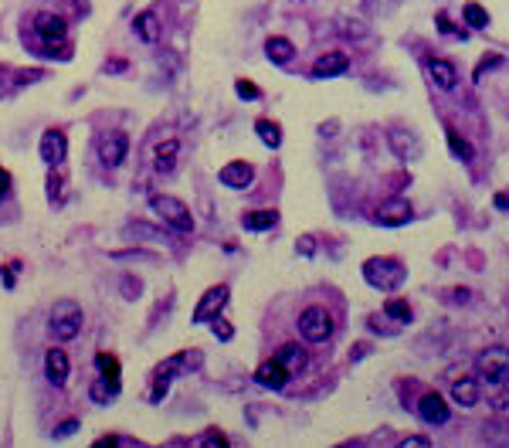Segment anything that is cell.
Wrapping results in <instances>:
<instances>
[{
  "mask_svg": "<svg viewBox=\"0 0 509 448\" xmlns=\"http://www.w3.org/2000/svg\"><path fill=\"white\" fill-rule=\"evenodd\" d=\"M275 360H279L282 367H288V370L295 374V370H299V367L306 363V354H302V350H299L295 343H286V346H282V350L275 354Z\"/></svg>",
  "mask_w": 509,
  "mask_h": 448,
  "instance_id": "cell-26",
  "label": "cell"
},
{
  "mask_svg": "<svg viewBox=\"0 0 509 448\" xmlns=\"http://www.w3.org/2000/svg\"><path fill=\"white\" fill-rule=\"evenodd\" d=\"M34 31L41 34V41L51 48V55H55V45H62L68 38V24L62 14H51V10H41L38 18H34Z\"/></svg>",
  "mask_w": 509,
  "mask_h": 448,
  "instance_id": "cell-6",
  "label": "cell"
},
{
  "mask_svg": "<svg viewBox=\"0 0 509 448\" xmlns=\"http://www.w3.org/2000/svg\"><path fill=\"white\" fill-rule=\"evenodd\" d=\"M299 333L306 336L309 343H326L333 336V316L323 306H309L306 313L299 316Z\"/></svg>",
  "mask_w": 509,
  "mask_h": 448,
  "instance_id": "cell-4",
  "label": "cell"
},
{
  "mask_svg": "<svg viewBox=\"0 0 509 448\" xmlns=\"http://www.w3.org/2000/svg\"><path fill=\"white\" fill-rule=\"evenodd\" d=\"M387 143H391V150L398 153V160H421L424 153V143L418 139V133H411V130H404V126H394L391 133H387Z\"/></svg>",
  "mask_w": 509,
  "mask_h": 448,
  "instance_id": "cell-8",
  "label": "cell"
},
{
  "mask_svg": "<svg viewBox=\"0 0 509 448\" xmlns=\"http://www.w3.org/2000/svg\"><path fill=\"white\" fill-rule=\"evenodd\" d=\"M363 279L380 292H394L407 279V269L400 265L398 258H367L363 262Z\"/></svg>",
  "mask_w": 509,
  "mask_h": 448,
  "instance_id": "cell-1",
  "label": "cell"
},
{
  "mask_svg": "<svg viewBox=\"0 0 509 448\" xmlns=\"http://www.w3.org/2000/svg\"><path fill=\"white\" fill-rule=\"evenodd\" d=\"M288 377H292V370L282 367L279 360H265V363L255 370V381L262 384V387H272V391H282L288 384Z\"/></svg>",
  "mask_w": 509,
  "mask_h": 448,
  "instance_id": "cell-14",
  "label": "cell"
},
{
  "mask_svg": "<svg viewBox=\"0 0 509 448\" xmlns=\"http://www.w3.org/2000/svg\"><path fill=\"white\" fill-rule=\"evenodd\" d=\"M428 445H431V438H424V435H407L400 442V448H428Z\"/></svg>",
  "mask_w": 509,
  "mask_h": 448,
  "instance_id": "cell-36",
  "label": "cell"
},
{
  "mask_svg": "<svg viewBox=\"0 0 509 448\" xmlns=\"http://www.w3.org/2000/svg\"><path fill=\"white\" fill-rule=\"evenodd\" d=\"M89 394H92V401H99V404H102V401H109V394H116V391L109 387V381H102V377H99V381L92 384V391H89Z\"/></svg>",
  "mask_w": 509,
  "mask_h": 448,
  "instance_id": "cell-33",
  "label": "cell"
},
{
  "mask_svg": "<svg viewBox=\"0 0 509 448\" xmlns=\"http://www.w3.org/2000/svg\"><path fill=\"white\" fill-rule=\"evenodd\" d=\"M45 377L55 384V387H65L68 384V354L65 350L51 346L45 354Z\"/></svg>",
  "mask_w": 509,
  "mask_h": 448,
  "instance_id": "cell-15",
  "label": "cell"
},
{
  "mask_svg": "<svg viewBox=\"0 0 509 448\" xmlns=\"http://www.w3.org/2000/svg\"><path fill=\"white\" fill-rule=\"evenodd\" d=\"M377 224H384V227H400V224L411 221V204L404 201V197H394V201H384L377 207Z\"/></svg>",
  "mask_w": 509,
  "mask_h": 448,
  "instance_id": "cell-12",
  "label": "cell"
},
{
  "mask_svg": "<svg viewBox=\"0 0 509 448\" xmlns=\"http://www.w3.org/2000/svg\"><path fill=\"white\" fill-rule=\"evenodd\" d=\"M214 336H221V340H231V336H235V330H231L224 319H214Z\"/></svg>",
  "mask_w": 509,
  "mask_h": 448,
  "instance_id": "cell-38",
  "label": "cell"
},
{
  "mask_svg": "<svg viewBox=\"0 0 509 448\" xmlns=\"http://www.w3.org/2000/svg\"><path fill=\"white\" fill-rule=\"evenodd\" d=\"M265 51H268V58L275 62V65H286L288 58H292V41L288 38H268V45H265Z\"/></svg>",
  "mask_w": 509,
  "mask_h": 448,
  "instance_id": "cell-24",
  "label": "cell"
},
{
  "mask_svg": "<svg viewBox=\"0 0 509 448\" xmlns=\"http://www.w3.org/2000/svg\"><path fill=\"white\" fill-rule=\"evenodd\" d=\"M398 4L400 0H363V10H367L370 18H380V14H391Z\"/></svg>",
  "mask_w": 509,
  "mask_h": 448,
  "instance_id": "cell-30",
  "label": "cell"
},
{
  "mask_svg": "<svg viewBox=\"0 0 509 448\" xmlns=\"http://www.w3.org/2000/svg\"><path fill=\"white\" fill-rule=\"evenodd\" d=\"M228 295H231V289H228V286H214V289L204 292V295H200V302H197V309H194V323H214V319H218V313L228 306Z\"/></svg>",
  "mask_w": 509,
  "mask_h": 448,
  "instance_id": "cell-9",
  "label": "cell"
},
{
  "mask_svg": "<svg viewBox=\"0 0 509 448\" xmlns=\"http://www.w3.org/2000/svg\"><path fill=\"white\" fill-rule=\"evenodd\" d=\"M499 62H503V58H486V62H482V65L475 68V78H482V75H486L489 68H492V65H499Z\"/></svg>",
  "mask_w": 509,
  "mask_h": 448,
  "instance_id": "cell-40",
  "label": "cell"
},
{
  "mask_svg": "<svg viewBox=\"0 0 509 448\" xmlns=\"http://www.w3.org/2000/svg\"><path fill=\"white\" fill-rule=\"evenodd\" d=\"M452 401L462 404V407L479 404V381H475V377H462V381H455L452 384Z\"/></svg>",
  "mask_w": 509,
  "mask_h": 448,
  "instance_id": "cell-21",
  "label": "cell"
},
{
  "mask_svg": "<svg viewBox=\"0 0 509 448\" xmlns=\"http://www.w3.org/2000/svg\"><path fill=\"white\" fill-rule=\"evenodd\" d=\"M275 221H279L275 211H248L242 218V224L248 231H268V227H275Z\"/></svg>",
  "mask_w": 509,
  "mask_h": 448,
  "instance_id": "cell-22",
  "label": "cell"
},
{
  "mask_svg": "<svg viewBox=\"0 0 509 448\" xmlns=\"http://www.w3.org/2000/svg\"><path fill=\"white\" fill-rule=\"evenodd\" d=\"M106 68H109V71H126V62H109Z\"/></svg>",
  "mask_w": 509,
  "mask_h": 448,
  "instance_id": "cell-43",
  "label": "cell"
},
{
  "mask_svg": "<svg viewBox=\"0 0 509 448\" xmlns=\"http://www.w3.org/2000/svg\"><path fill=\"white\" fill-rule=\"evenodd\" d=\"M187 357L190 354H177V357H170L160 370H156V381H153V401H160L163 394H167V387H170V381H174V374H177L180 367L187 363Z\"/></svg>",
  "mask_w": 509,
  "mask_h": 448,
  "instance_id": "cell-18",
  "label": "cell"
},
{
  "mask_svg": "<svg viewBox=\"0 0 509 448\" xmlns=\"http://www.w3.org/2000/svg\"><path fill=\"white\" fill-rule=\"evenodd\" d=\"M177 157H180V139H177V136H170V139H163V143L156 146L153 167L160 170V174H174V167H177Z\"/></svg>",
  "mask_w": 509,
  "mask_h": 448,
  "instance_id": "cell-19",
  "label": "cell"
},
{
  "mask_svg": "<svg viewBox=\"0 0 509 448\" xmlns=\"http://www.w3.org/2000/svg\"><path fill=\"white\" fill-rule=\"evenodd\" d=\"M95 367H99L102 381H109L112 391H119V360L112 357V354H99L95 357Z\"/></svg>",
  "mask_w": 509,
  "mask_h": 448,
  "instance_id": "cell-23",
  "label": "cell"
},
{
  "mask_svg": "<svg viewBox=\"0 0 509 448\" xmlns=\"http://www.w3.org/2000/svg\"><path fill=\"white\" fill-rule=\"evenodd\" d=\"M38 153H41V160H45L48 167H58L62 160H65L68 153V139L62 130H48L45 136H41V146H38Z\"/></svg>",
  "mask_w": 509,
  "mask_h": 448,
  "instance_id": "cell-13",
  "label": "cell"
},
{
  "mask_svg": "<svg viewBox=\"0 0 509 448\" xmlns=\"http://www.w3.org/2000/svg\"><path fill=\"white\" fill-rule=\"evenodd\" d=\"M418 414H421V421H428V425H448V418H452V411H448L445 398L442 394H435V391L421 394Z\"/></svg>",
  "mask_w": 509,
  "mask_h": 448,
  "instance_id": "cell-11",
  "label": "cell"
},
{
  "mask_svg": "<svg viewBox=\"0 0 509 448\" xmlns=\"http://www.w3.org/2000/svg\"><path fill=\"white\" fill-rule=\"evenodd\" d=\"M438 27H442L445 34H452V24H448V18H445V14H442V18H438Z\"/></svg>",
  "mask_w": 509,
  "mask_h": 448,
  "instance_id": "cell-42",
  "label": "cell"
},
{
  "mask_svg": "<svg viewBox=\"0 0 509 448\" xmlns=\"http://www.w3.org/2000/svg\"><path fill=\"white\" fill-rule=\"evenodd\" d=\"M133 31L139 41H146V45H156L160 41V21H156V10H139L133 21Z\"/></svg>",
  "mask_w": 509,
  "mask_h": 448,
  "instance_id": "cell-20",
  "label": "cell"
},
{
  "mask_svg": "<svg viewBox=\"0 0 509 448\" xmlns=\"http://www.w3.org/2000/svg\"><path fill=\"white\" fill-rule=\"evenodd\" d=\"M384 313L391 316V319H398V323H411V316H414L404 299H387V302H384Z\"/></svg>",
  "mask_w": 509,
  "mask_h": 448,
  "instance_id": "cell-28",
  "label": "cell"
},
{
  "mask_svg": "<svg viewBox=\"0 0 509 448\" xmlns=\"http://www.w3.org/2000/svg\"><path fill=\"white\" fill-rule=\"evenodd\" d=\"M428 75H431V85L435 89H455V82H459V71L452 62H445V58H435V62H428Z\"/></svg>",
  "mask_w": 509,
  "mask_h": 448,
  "instance_id": "cell-17",
  "label": "cell"
},
{
  "mask_svg": "<svg viewBox=\"0 0 509 448\" xmlns=\"http://www.w3.org/2000/svg\"><path fill=\"white\" fill-rule=\"evenodd\" d=\"M347 68H350V58H347L343 51H326L323 58H316L312 75H316V78H333V75H343Z\"/></svg>",
  "mask_w": 509,
  "mask_h": 448,
  "instance_id": "cell-16",
  "label": "cell"
},
{
  "mask_svg": "<svg viewBox=\"0 0 509 448\" xmlns=\"http://www.w3.org/2000/svg\"><path fill=\"white\" fill-rule=\"evenodd\" d=\"M139 289H143V286L136 282L133 275H126V279H123V292H126V299H136V295H139Z\"/></svg>",
  "mask_w": 509,
  "mask_h": 448,
  "instance_id": "cell-37",
  "label": "cell"
},
{
  "mask_svg": "<svg viewBox=\"0 0 509 448\" xmlns=\"http://www.w3.org/2000/svg\"><path fill=\"white\" fill-rule=\"evenodd\" d=\"M194 445H228V438H224L221 431H207V435H197L194 438Z\"/></svg>",
  "mask_w": 509,
  "mask_h": 448,
  "instance_id": "cell-34",
  "label": "cell"
},
{
  "mask_svg": "<svg viewBox=\"0 0 509 448\" xmlns=\"http://www.w3.org/2000/svg\"><path fill=\"white\" fill-rule=\"evenodd\" d=\"M235 92L242 95V99H258L262 92H258V85H251V82H244V78H238L235 82Z\"/></svg>",
  "mask_w": 509,
  "mask_h": 448,
  "instance_id": "cell-35",
  "label": "cell"
},
{
  "mask_svg": "<svg viewBox=\"0 0 509 448\" xmlns=\"http://www.w3.org/2000/svg\"><path fill=\"white\" fill-rule=\"evenodd\" d=\"M82 319L85 316H82V306L75 299H58L51 306V333H55V340H62V343L75 340L82 333Z\"/></svg>",
  "mask_w": 509,
  "mask_h": 448,
  "instance_id": "cell-3",
  "label": "cell"
},
{
  "mask_svg": "<svg viewBox=\"0 0 509 448\" xmlns=\"http://www.w3.org/2000/svg\"><path fill=\"white\" fill-rule=\"evenodd\" d=\"M475 370H479V377H486V381H506L509 377V350L506 346H489L482 350L479 357H475Z\"/></svg>",
  "mask_w": 509,
  "mask_h": 448,
  "instance_id": "cell-5",
  "label": "cell"
},
{
  "mask_svg": "<svg viewBox=\"0 0 509 448\" xmlns=\"http://www.w3.org/2000/svg\"><path fill=\"white\" fill-rule=\"evenodd\" d=\"M150 211H153L163 224H170L174 231H180V234L194 231V214H190V207L183 201H177V197H170V194H153V197H150Z\"/></svg>",
  "mask_w": 509,
  "mask_h": 448,
  "instance_id": "cell-2",
  "label": "cell"
},
{
  "mask_svg": "<svg viewBox=\"0 0 509 448\" xmlns=\"http://www.w3.org/2000/svg\"><path fill=\"white\" fill-rule=\"evenodd\" d=\"M255 130H258V136H262V143H265V146H272V150L282 143V133H279V126H275L272 119H258V122H255Z\"/></svg>",
  "mask_w": 509,
  "mask_h": 448,
  "instance_id": "cell-27",
  "label": "cell"
},
{
  "mask_svg": "<svg viewBox=\"0 0 509 448\" xmlns=\"http://www.w3.org/2000/svg\"><path fill=\"white\" fill-rule=\"evenodd\" d=\"M62 194H65V177L62 174H51L48 177V201H62Z\"/></svg>",
  "mask_w": 509,
  "mask_h": 448,
  "instance_id": "cell-32",
  "label": "cell"
},
{
  "mask_svg": "<svg viewBox=\"0 0 509 448\" xmlns=\"http://www.w3.org/2000/svg\"><path fill=\"white\" fill-rule=\"evenodd\" d=\"M7 190H11V174H7V170L0 167V197H4Z\"/></svg>",
  "mask_w": 509,
  "mask_h": 448,
  "instance_id": "cell-41",
  "label": "cell"
},
{
  "mask_svg": "<svg viewBox=\"0 0 509 448\" xmlns=\"http://www.w3.org/2000/svg\"><path fill=\"white\" fill-rule=\"evenodd\" d=\"M109 445H123V448H139L143 442L139 438H123V435H106V438H99L95 448H109Z\"/></svg>",
  "mask_w": 509,
  "mask_h": 448,
  "instance_id": "cell-31",
  "label": "cell"
},
{
  "mask_svg": "<svg viewBox=\"0 0 509 448\" xmlns=\"http://www.w3.org/2000/svg\"><path fill=\"white\" fill-rule=\"evenodd\" d=\"M218 180H221L224 187H231V190H248L251 180H255V167L244 163V160H231V163H224L221 167Z\"/></svg>",
  "mask_w": 509,
  "mask_h": 448,
  "instance_id": "cell-10",
  "label": "cell"
},
{
  "mask_svg": "<svg viewBox=\"0 0 509 448\" xmlns=\"http://www.w3.org/2000/svg\"><path fill=\"white\" fill-rule=\"evenodd\" d=\"M126 153H130V136L123 130H112V133L99 136V160L106 167H119L126 160Z\"/></svg>",
  "mask_w": 509,
  "mask_h": 448,
  "instance_id": "cell-7",
  "label": "cell"
},
{
  "mask_svg": "<svg viewBox=\"0 0 509 448\" xmlns=\"http://www.w3.org/2000/svg\"><path fill=\"white\" fill-rule=\"evenodd\" d=\"M465 24L472 27H489V14L482 4H465Z\"/></svg>",
  "mask_w": 509,
  "mask_h": 448,
  "instance_id": "cell-29",
  "label": "cell"
},
{
  "mask_svg": "<svg viewBox=\"0 0 509 448\" xmlns=\"http://www.w3.org/2000/svg\"><path fill=\"white\" fill-rule=\"evenodd\" d=\"M445 139H448V146H452V153L459 160H472V146H468V139H465L455 126H445Z\"/></svg>",
  "mask_w": 509,
  "mask_h": 448,
  "instance_id": "cell-25",
  "label": "cell"
},
{
  "mask_svg": "<svg viewBox=\"0 0 509 448\" xmlns=\"http://www.w3.org/2000/svg\"><path fill=\"white\" fill-rule=\"evenodd\" d=\"M75 428H78V421L71 418V421H65V425H58V428H55V438H68V435H71Z\"/></svg>",
  "mask_w": 509,
  "mask_h": 448,
  "instance_id": "cell-39",
  "label": "cell"
}]
</instances>
